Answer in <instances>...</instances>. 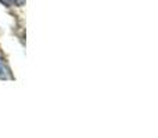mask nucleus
<instances>
[{"label": "nucleus", "instance_id": "nucleus-1", "mask_svg": "<svg viewBox=\"0 0 158 138\" xmlns=\"http://www.w3.org/2000/svg\"><path fill=\"white\" fill-rule=\"evenodd\" d=\"M0 77L2 79L8 77V69L3 65V62H0Z\"/></svg>", "mask_w": 158, "mask_h": 138}, {"label": "nucleus", "instance_id": "nucleus-3", "mask_svg": "<svg viewBox=\"0 0 158 138\" xmlns=\"http://www.w3.org/2000/svg\"><path fill=\"white\" fill-rule=\"evenodd\" d=\"M0 3H2V4H4L6 7H10V6H11V2H10V0H0Z\"/></svg>", "mask_w": 158, "mask_h": 138}, {"label": "nucleus", "instance_id": "nucleus-2", "mask_svg": "<svg viewBox=\"0 0 158 138\" xmlns=\"http://www.w3.org/2000/svg\"><path fill=\"white\" fill-rule=\"evenodd\" d=\"M10 2H11V4L14 3L15 6H22V4H24L25 0H10Z\"/></svg>", "mask_w": 158, "mask_h": 138}]
</instances>
